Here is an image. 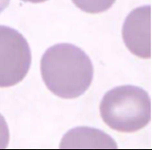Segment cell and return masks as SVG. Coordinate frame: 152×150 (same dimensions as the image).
Here are the masks:
<instances>
[{
  "mask_svg": "<svg viewBox=\"0 0 152 150\" xmlns=\"http://www.w3.org/2000/svg\"><path fill=\"white\" fill-rule=\"evenodd\" d=\"M40 69L46 87L63 99L82 95L94 79V66L88 55L69 43L57 44L47 49Z\"/></svg>",
  "mask_w": 152,
  "mask_h": 150,
  "instance_id": "1",
  "label": "cell"
},
{
  "mask_svg": "<svg viewBox=\"0 0 152 150\" xmlns=\"http://www.w3.org/2000/svg\"><path fill=\"white\" fill-rule=\"evenodd\" d=\"M99 111L104 122L112 129L136 132L151 119V100L142 88L130 85L118 86L104 95Z\"/></svg>",
  "mask_w": 152,
  "mask_h": 150,
  "instance_id": "2",
  "label": "cell"
},
{
  "mask_svg": "<svg viewBox=\"0 0 152 150\" xmlns=\"http://www.w3.org/2000/svg\"><path fill=\"white\" fill-rule=\"evenodd\" d=\"M31 61L30 48L24 36L13 28L0 25V88L20 82Z\"/></svg>",
  "mask_w": 152,
  "mask_h": 150,
  "instance_id": "3",
  "label": "cell"
},
{
  "mask_svg": "<svg viewBox=\"0 0 152 150\" xmlns=\"http://www.w3.org/2000/svg\"><path fill=\"white\" fill-rule=\"evenodd\" d=\"M125 45L141 58L151 57V6H141L128 15L122 28Z\"/></svg>",
  "mask_w": 152,
  "mask_h": 150,
  "instance_id": "4",
  "label": "cell"
},
{
  "mask_svg": "<svg viewBox=\"0 0 152 150\" xmlns=\"http://www.w3.org/2000/svg\"><path fill=\"white\" fill-rule=\"evenodd\" d=\"M60 149H114L116 142L104 131L89 127H78L69 131L63 136Z\"/></svg>",
  "mask_w": 152,
  "mask_h": 150,
  "instance_id": "5",
  "label": "cell"
},
{
  "mask_svg": "<svg viewBox=\"0 0 152 150\" xmlns=\"http://www.w3.org/2000/svg\"><path fill=\"white\" fill-rule=\"evenodd\" d=\"M77 8L90 14L102 13L111 8L116 0H72Z\"/></svg>",
  "mask_w": 152,
  "mask_h": 150,
  "instance_id": "6",
  "label": "cell"
},
{
  "mask_svg": "<svg viewBox=\"0 0 152 150\" xmlns=\"http://www.w3.org/2000/svg\"><path fill=\"white\" fill-rule=\"evenodd\" d=\"M9 129L5 118L0 114V149H6L9 143Z\"/></svg>",
  "mask_w": 152,
  "mask_h": 150,
  "instance_id": "7",
  "label": "cell"
},
{
  "mask_svg": "<svg viewBox=\"0 0 152 150\" xmlns=\"http://www.w3.org/2000/svg\"><path fill=\"white\" fill-rule=\"evenodd\" d=\"M11 0H0V13H2V11L8 6Z\"/></svg>",
  "mask_w": 152,
  "mask_h": 150,
  "instance_id": "8",
  "label": "cell"
},
{
  "mask_svg": "<svg viewBox=\"0 0 152 150\" xmlns=\"http://www.w3.org/2000/svg\"><path fill=\"white\" fill-rule=\"evenodd\" d=\"M22 1L26 2H31V3H41V2H44L48 0H22Z\"/></svg>",
  "mask_w": 152,
  "mask_h": 150,
  "instance_id": "9",
  "label": "cell"
}]
</instances>
